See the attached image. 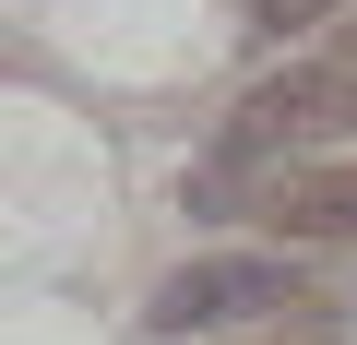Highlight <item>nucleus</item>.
Here are the masks:
<instances>
[{
    "label": "nucleus",
    "instance_id": "nucleus-1",
    "mask_svg": "<svg viewBox=\"0 0 357 345\" xmlns=\"http://www.w3.org/2000/svg\"><path fill=\"white\" fill-rule=\"evenodd\" d=\"M274 309H298V250H191L143 298V333L155 345H227Z\"/></svg>",
    "mask_w": 357,
    "mask_h": 345
},
{
    "label": "nucleus",
    "instance_id": "nucleus-2",
    "mask_svg": "<svg viewBox=\"0 0 357 345\" xmlns=\"http://www.w3.org/2000/svg\"><path fill=\"white\" fill-rule=\"evenodd\" d=\"M310 143H357V72H274L227 107L215 131V167H238V179H286V167H310Z\"/></svg>",
    "mask_w": 357,
    "mask_h": 345
},
{
    "label": "nucleus",
    "instance_id": "nucleus-3",
    "mask_svg": "<svg viewBox=\"0 0 357 345\" xmlns=\"http://www.w3.org/2000/svg\"><path fill=\"white\" fill-rule=\"evenodd\" d=\"M250 215H262L286 250H345V238H357V155H345V167H286V179H262Z\"/></svg>",
    "mask_w": 357,
    "mask_h": 345
},
{
    "label": "nucleus",
    "instance_id": "nucleus-4",
    "mask_svg": "<svg viewBox=\"0 0 357 345\" xmlns=\"http://www.w3.org/2000/svg\"><path fill=\"white\" fill-rule=\"evenodd\" d=\"M333 13H357V0H250L262 36H310V24H333Z\"/></svg>",
    "mask_w": 357,
    "mask_h": 345
},
{
    "label": "nucleus",
    "instance_id": "nucleus-5",
    "mask_svg": "<svg viewBox=\"0 0 357 345\" xmlns=\"http://www.w3.org/2000/svg\"><path fill=\"white\" fill-rule=\"evenodd\" d=\"M333 36H345V60H357V13H345V24H333Z\"/></svg>",
    "mask_w": 357,
    "mask_h": 345
}]
</instances>
